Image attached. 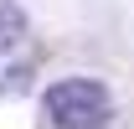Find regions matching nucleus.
Returning <instances> with one entry per match:
<instances>
[{
    "instance_id": "f257e3e1",
    "label": "nucleus",
    "mask_w": 134,
    "mask_h": 129,
    "mask_svg": "<svg viewBox=\"0 0 134 129\" xmlns=\"http://www.w3.org/2000/svg\"><path fill=\"white\" fill-rule=\"evenodd\" d=\"M47 119L57 129H103L114 114V98L98 78H62L47 88Z\"/></svg>"
},
{
    "instance_id": "f03ea898",
    "label": "nucleus",
    "mask_w": 134,
    "mask_h": 129,
    "mask_svg": "<svg viewBox=\"0 0 134 129\" xmlns=\"http://www.w3.org/2000/svg\"><path fill=\"white\" fill-rule=\"evenodd\" d=\"M21 36H26V10H21L16 0H0V57L16 47Z\"/></svg>"
},
{
    "instance_id": "7ed1b4c3",
    "label": "nucleus",
    "mask_w": 134,
    "mask_h": 129,
    "mask_svg": "<svg viewBox=\"0 0 134 129\" xmlns=\"http://www.w3.org/2000/svg\"><path fill=\"white\" fill-rule=\"evenodd\" d=\"M26 78H31V67H10V78L0 83V93H10V88H21V83H26Z\"/></svg>"
}]
</instances>
